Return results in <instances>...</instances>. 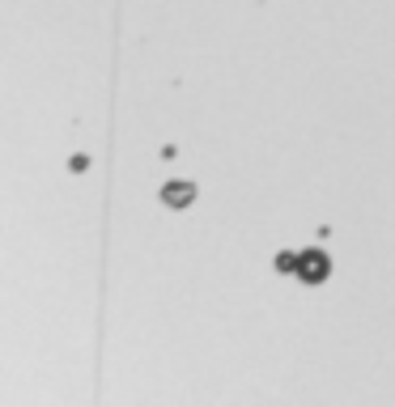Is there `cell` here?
<instances>
[{
	"instance_id": "obj_3",
	"label": "cell",
	"mask_w": 395,
	"mask_h": 407,
	"mask_svg": "<svg viewBox=\"0 0 395 407\" xmlns=\"http://www.w3.org/2000/svg\"><path fill=\"white\" fill-rule=\"evenodd\" d=\"M277 272H281V276H294V272H298V255L281 251V255H277Z\"/></svg>"
},
{
	"instance_id": "obj_1",
	"label": "cell",
	"mask_w": 395,
	"mask_h": 407,
	"mask_svg": "<svg viewBox=\"0 0 395 407\" xmlns=\"http://www.w3.org/2000/svg\"><path fill=\"white\" fill-rule=\"evenodd\" d=\"M302 285H323L328 276H332V259L319 251V246H311V251H302L298 255V272H294Z\"/></svg>"
},
{
	"instance_id": "obj_2",
	"label": "cell",
	"mask_w": 395,
	"mask_h": 407,
	"mask_svg": "<svg viewBox=\"0 0 395 407\" xmlns=\"http://www.w3.org/2000/svg\"><path fill=\"white\" fill-rule=\"evenodd\" d=\"M191 200H196V183L174 178V183L162 187V204H166V208H191Z\"/></svg>"
}]
</instances>
